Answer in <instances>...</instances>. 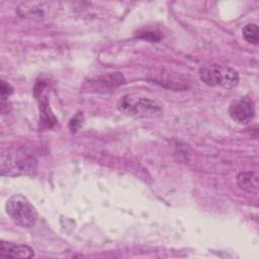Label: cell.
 <instances>
[{
    "label": "cell",
    "mask_w": 259,
    "mask_h": 259,
    "mask_svg": "<svg viewBox=\"0 0 259 259\" xmlns=\"http://www.w3.org/2000/svg\"><path fill=\"white\" fill-rule=\"evenodd\" d=\"M0 90H1L2 100H4L6 97H8L10 94L13 93V88L3 80L1 81V89Z\"/></svg>",
    "instance_id": "obj_11"
},
{
    "label": "cell",
    "mask_w": 259,
    "mask_h": 259,
    "mask_svg": "<svg viewBox=\"0 0 259 259\" xmlns=\"http://www.w3.org/2000/svg\"><path fill=\"white\" fill-rule=\"evenodd\" d=\"M200 80L210 87H222L230 89L239 83L237 71L229 66L209 64L199 69Z\"/></svg>",
    "instance_id": "obj_1"
},
{
    "label": "cell",
    "mask_w": 259,
    "mask_h": 259,
    "mask_svg": "<svg viewBox=\"0 0 259 259\" xmlns=\"http://www.w3.org/2000/svg\"><path fill=\"white\" fill-rule=\"evenodd\" d=\"M5 208L11 221L19 227L31 228L36 224L37 211L35 207L21 194H14L9 197Z\"/></svg>",
    "instance_id": "obj_2"
},
{
    "label": "cell",
    "mask_w": 259,
    "mask_h": 259,
    "mask_svg": "<svg viewBox=\"0 0 259 259\" xmlns=\"http://www.w3.org/2000/svg\"><path fill=\"white\" fill-rule=\"evenodd\" d=\"M122 110H127L131 114H135L140 117H149V116H155L162 111L161 105L151 99L148 98H140L137 102L134 104L126 103L124 100L121 103Z\"/></svg>",
    "instance_id": "obj_4"
},
{
    "label": "cell",
    "mask_w": 259,
    "mask_h": 259,
    "mask_svg": "<svg viewBox=\"0 0 259 259\" xmlns=\"http://www.w3.org/2000/svg\"><path fill=\"white\" fill-rule=\"evenodd\" d=\"M39 111H40V121L46 126L51 127L56 122V118L54 117L53 113L50 111V106L48 105V100L42 99L39 104Z\"/></svg>",
    "instance_id": "obj_9"
},
{
    "label": "cell",
    "mask_w": 259,
    "mask_h": 259,
    "mask_svg": "<svg viewBox=\"0 0 259 259\" xmlns=\"http://www.w3.org/2000/svg\"><path fill=\"white\" fill-rule=\"evenodd\" d=\"M82 121H83V115H82L81 113L76 114V115L71 119V121H70V123H69L70 130H71L72 132H73V131H74V132L77 131V130L81 126Z\"/></svg>",
    "instance_id": "obj_10"
},
{
    "label": "cell",
    "mask_w": 259,
    "mask_h": 259,
    "mask_svg": "<svg viewBox=\"0 0 259 259\" xmlns=\"http://www.w3.org/2000/svg\"><path fill=\"white\" fill-rule=\"evenodd\" d=\"M0 256L4 258H30L34 256V252L27 245L1 241Z\"/></svg>",
    "instance_id": "obj_6"
},
{
    "label": "cell",
    "mask_w": 259,
    "mask_h": 259,
    "mask_svg": "<svg viewBox=\"0 0 259 259\" xmlns=\"http://www.w3.org/2000/svg\"><path fill=\"white\" fill-rule=\"evenodd\" d=\"M229 113L234 121L240 124H247L255 116L254 102L249 97H242L230 105Z\"/></svg>",
    "instance_id": "obj_3"
},
{
    "label": "cell",
    "mask_w": 259,
    "mask_h": 259,
    "mask_svg": "<svg viewBox=\"0 0 259 259\" xmlns=\"http://www.w3.org/2000/svg\"><path fill=\"white\" fill-rule=\"evenodd\" d=\"M237 183L241 189L246 192L258 193V175L256 172H241L237 176Z\"/></svg>",
    "instance_id": "obj_7"
},
{
    "label": "cell",
    "mask_w": 259,
    "mask_h": 259,
    "mask_svg": "<svg viewBox=\"0 0 259 259\" xmlns=\"http://www.w3.org/2000/svg\"><path fill=\"white\" fill-rule=\"evenodd\" d=\"M54 3L50 2H24L17 8V13L20 17L40 19L46 17L49 12V8L53 7Z\"/></svg>",
    "instance_id": "obj_5"
},
{
    "label": "cell",
    "mask_w": 259,
    "mask_h": 259,
    "mask_svg": "<svg viewBox=\"0 0 259 259\" xmlns=\"http://www.w3.org/2000/svg\"><path fill=\"white\" fill-rule=\"evenodd\" d=\"M259 29L257 24L255 23H248L243 27L242 34L245 40L251 45L257 46L259 44V35H258Z\"/></svg>",
    "instance_id": "obj_8"
}]
</instances>
